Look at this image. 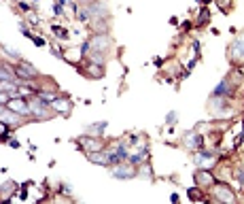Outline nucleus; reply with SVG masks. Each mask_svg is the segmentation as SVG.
Returning <instances> with one entry per match:
<instances>
[{"mask_svg": "<svg viewBox=\"0 0 244 204\" xmlns=\"http://www.w3.org/2000/svg\"><path fill=\"white\" fill-rule=\"evenodd\" d=\"M108 43H111V41H108V36H106V34H98V36H94L92 38V47L96 49V51H104V49H108Z\"/></svg>", "mask_w": 244, "mask_h": 204, "instance_id": "obj_1", "label": "nucleus"}, {"mask_svg": "<svg viewBox=\"0 0 244 204\" xmlns=\"http://www.w3.org/2000/svg\"><path fill=\"white\" fill-rule=\"evenodd\" d=\"M17 75H19L21 79H34V77H38V73L32 70V66H28V64H21L19 68H17Z\"/></svg>", "mask_w": 244, "mask_h": 204, "instance_id": "obj_2", "label": "nucleus"}, {"mask_svg": "<svg viewBox=\"0 0 244 204\" xmlns=\"http://www.w3.org/2000/svg\"><path fill=\"white\" fill-rule=\"evenodd\" d=\"M231 51H233V58H244V38H238L233 43Z\"/></svg>", "mask_w": 244, "mask_h": 204, "instance_id": "obj_3", "label": "nucleus"}, {"mask_svg": "<svg viewBox=\"0 0 244 204\" xmlns=\"http://www.w3.org/2000/svg\"><path fill=\"white\" fill-rule=\"evenodd\" d=\"M92 11V15H98V17H106V6H104V2H98L96 6H92L89 9Z\"/></svg>", "mask_w": 244, "mask_h": 204, "instance_id": "obj_4", "label": "nucleus"}, {"mask_svg": "<svg viewBox=\"0 0 244 204\" xmlns=\"http://www.w3.org/2000/svg\"><path fill=\"white\" fill-rule=\"evenodd\" d=\"M221 94H229V83H227V81H223V83L214 90V96H221Z\"/></svg>", "mask_w": 244, "mask_h": 204, "instance_id": "obj_5", "label": "nucleus"}, {"mask_svg": "<svg viewBox=\"0 0 244 204\" xmlns=\"http://www.w3.org/2000/svg\"><path fill=\"white\" fill-rule=\"evenodd\" d=\"M17 102H19V100H11V102H9V106H13V109L15 111H23V113H28V106H26V104H17Z\"/></svg>", "mask_w": 244, "mask_h": 204, "instance_id": "obj_6", "label": "nucleus"}, {"mask_svg": "<svg viewBox=\"0 0 244 204\" xmlns=\"http://www.w3.org/2000/svg\"><path fill=\"white\" fill-rule=\"evenodd\" d=\"M2 121H17V115H13V113H6V111H2Z\"/></svg>", "mask_w": 244, "mask_h": 204, "instance_id": "obj_7", "label": "nucleus"}, {"mask_svg": "<svg viewBox=\"0 0 244 204\" xmlns=\"http://www.w3.org/2000/svg\"><path fill=\"white\" fill-rule=\"evenodd\" d=\"M53 32H55L57 36H62V38H66V36H68V34H66V30H64V28H57V26L53 28Z\"/></svg>", "mask_w": 244, "mask_h": 204, "instance_id": "obj_8", "label": "nucleus"}, {"mask_svg": "<svg viewBox=\"0 0 244 204\" xmlns=\"http://www.w3.org/2000/svg\"><path fill=\"white\" fill-rule=\"evenodd\" d=\"M117 155H119L121 159H125V157H128V151H125L123 147H119V149H117Z\"/></svg>", "mask_w": 244, "mask_h": 204, "instance_id": "obj_9", "label": "nucleus"}, {"mask_svg": "<svg viewBox=\"0 0 244 204\" xmlns=\"http://www.w3.org/2000/svg\"><path fill=\"white\" fill-rule=\"evenodd\" d=\"M87 17H89V13H87V11H83V13L79 15V19H81V21H87Z\"/></svg>", "mask_w": 244, "mask_h": 204, "instance_id": "obj_10", "label": "nucleus"}, {"mask_svg": "<svg viewBox=\"0 0 244 204\" xmlns=\"http://www.w3.org/2000/svg\"><path fill=\"white\" fill-rule=\"evenodd\" d=\"M32 41H34V45H38V47L45 45V41H43V38H34V36H32Z\"/></svg>", "mask_w": 244, "mask_h": 204, "instance_id": "obj_11", "label": "nucleus"}, {"mask_svg": "<svg viewBox=\"0 0 244 204\" xmlns=\"http://www.w3.org/2000/svg\"><path fill=\"white\" fill-rule=\"evenodd\" d=\"M53 11H55V15H62V6H60V4H55V6H53Z\"/></svg>", "mask_w": 244, "mask_h": 204, "instance_id": "obj_12", "label": "nucleus"}]
</instances>
